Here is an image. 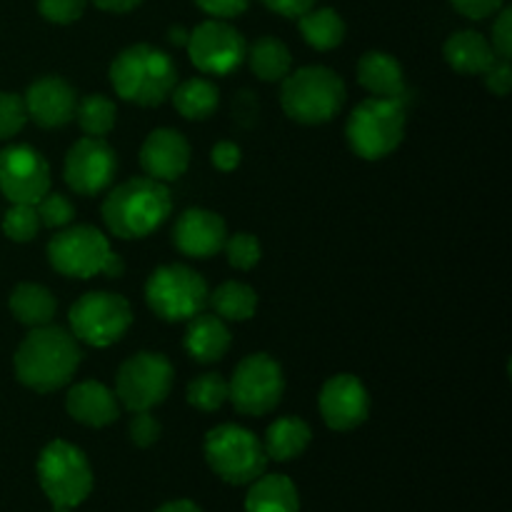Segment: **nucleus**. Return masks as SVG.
<instances>
[{
  "label": "nucleus",
  "mask_w": 512,
  "mask_h": 512,
  "mask_svg": "<svg viewBox=\"0 0 512 512\" xmlns=\"http://www.w3.org/2000/svg\"><path fill=\"white\" fill-rule=\"evenodd\" d=\"M88 0H38V10L45 20L58 25L75 23L85 13Z\"/></svg>",
  "instance_id": "e433bc0d"
},
{
  "label": "nucleus",
  "mask_w": 512,
  "mask_h": 512,
  "mask_svg": "<svg viewBox=\"0 0 512 512\" xmlns=\"http://www.w3.org/2000/svg\"><path fill=\"white\" fill-rule=\"evenodd\" d=\"M370 398L365 385L355 375L340 373L320 390V415L325 425L338 433L360 428L368 420Z\"/></svg>",
  "instance_id": "dca6fc26"
},
{
  "label": "nucleus",
  "mask_w": 512,
  "mask_h": 512,
  "mask_svg": "<svg viewBox=\"0 0 512 512\" xmlns=\"http://www.w3.org/2000/svg\"><path fill=\"white\" fill-rule=\"evenodd\" d=\"M205 460L220 480L230 485H250L268 468L263 443L250 430L225 423L205 435Z\"/></svg>",
  "instance_id": "6e6552de"
},
{
  "label": "nucleus",
  "mask_w": 512,
  "mask_h": 512,
  "mask_svg": "<svg viewBox=\"0 0 512 512\" xmlns=\"http://www.w3.org/2000/svg\"><path fill=\"white\" fill-rule=\"evenodd\" d=\"M155 512H203V510H200L195 503H190V500H173V503L160 505Z\"/></svg>",
  "instance_id": "49530a36"
},
{
  "label": "nucleus",
  "mask_w": 512,
  "mask_h": 512,
  "mask_svg": "<svg viewBox=\"0 0 512 512\" xmlns=\"http://www.w3.org/2000/svg\"><path fill=\"white\" fill-rule=\"evenodd\" d=\"M280 105L288 118L303 125L328 123L345 105V83L325 65H308L285 75Z\"/></svg>",
  "instance_id": "20e7f679"
},
{
  "label": "nucleus",
  "mask_w": 512,
  "mask_h": 512,
  "mask_svg": "<svg viewBox=\"0 0 512 512\" xmlns=\"http://www.w3.org/2000/svg\"><path fill=\"white\" fill-rule=\"evenodd\" d=\"M173 240L188 258L205 260L218 255L228 240V228L218 213L205 208H190L175 220Z\"/></svg>",
  "instance_id": "a211bd4d"
},
{
  "label": "nucleus",
  "mask_w": 512,
  "mask_h": 512,
  "mask_svg": "<svg viewBox=\"0 0 512 512\" xmlns=\"http://www.w3.org/2000/svg\"><path fill=\"white\" fill-rule=\"evenodd\" d=\"M173 365L163 353H138L125 360L115 378V398L130 413L153 410L173 388Z\"/></svg>",
  "instance_id": "f8f14e48"
},
{
  "label": "nucleus",
  "mask_w": 512,
  "mask_h": 512,
  "mask_svg": "<svg viewBox=\"0 0 512 512\" xmlns=\"http://www.w3.org/2000/svg\"><path fill=\"white\" fill-rule=\"evenodd\" d=\"M348 143L363 160H383L405 138V103L390 98H368L350 113Z\"/></svg>",
  "instance_id": "0eeeda50"
},
{
  "label": "nucleus",
  "mask_w": 512,
  "mask_h": 512,
  "mask_svg": "<svg viewBox=\"0 0 512 512\" xmlns=\"http://www.w3.org/2000/svg\"><path fill=\"white\" fill-rule=\"evenodd\" d=\"M245 58L250 60V68L265 83H278L285 75H290V65H293V55H290L288 45L283 40L265 35L253 43Z\"/></svg>",
  "instance_id": "bb28decb"
},
{
  "label": "nucleus",
  "mask_w": 512,
  "mask_h": 512,
  "mask_svg": "<svg viewBox=\"0 0 512 512\" xmlns=\"http://www.w3.org/2000/svg\"><path fill=\"white\" fill-rule=\"evenodd\" d=\"M273 13L283 15V18H300L303 13H308L315 5V0H263Z\"/></svg>",
  "instance_id": "c03bdc74"
},
{
  "label": "nucleus",
  "mask_w": 512,
  "mask_h": 512,
  "mask_svg": "<svg viewBox=\"0 0 512 512\" xmlns=\"http://www.w3.org/2000/svg\"><path fill=\"white\" fill-rule=\"evenodd\" d=\"M83 360L78 338L58 325H40L25 335L15 353V375L35 393H53L73 380Z\"/></svg>",
  "instance_id": "f257e3e1"
},
{
  "label": "nucleus",
  "mask_w": 512,
  "mask_h": 512,
  "mask_svg": "<svg viewBox=\"0 0 512 512\" xmlns=\"http://www.w3.org/2000/svg\"><path fill=\"white\" fill-rule=\"evenodd\" d=\"M75 118H78V125L83 128L85 135L103 138V135L113 130L118 110H115L113 100L100 93H93L80 100L78 108H75Z\"/></svg>",
  "instance_id": "7c9ffc66"
},
{
  "label": "nucleus",
  "mask_w": 512,
  "mask_h": 512,
  "mask_svg": "<svg viewBox=\"0 0 512 512\" xmlns=\"http://www.w3.org/2000/svg\"><path fill=\"white\" fill-rule=\"evenodd\" d=\"M140 165L148 178L160 180V183L178 180L190 165L188 140L173 128L153 130L140 148Z\"/></svg>",
  "instance_id": "6ab92c4d"
},
{
  "label": "nucleus",
  "mask_w": 512,
  "mask_h": 512,
  "mask_svg": "<svg viewBox=\"0 0 512 512\" xmlns=\"http://www.w3.org/2000/svg\"><path fill=\"white\" fill-rule=\"evenodd\" d=\"M450 3H453V8L458 10L460 15H465V18L483 20L488 18V15L498 13V10L503 8L505 0H450Z\"/></svg>",
  "instance_id": "a19ab883"
},
{
  "label": "nucleus",
  "mask_w": 512,
  "mask_h": 512,
  "mask_svg": "<svg viewBox=\"0 0 512 512\" xmlns=\"http://www.w3.org/2000/svg\"><path fill=\"white\" fill-rule=\"evenodd\" d=\"M25 110L40 128H63L75 118L78 95L68 80L58 75H43L25 90Z\"/></svg>",
  "instance_id": "f3484780"
},
{
  "label": "nucleus",
  "mask_w": 512,
  "mask_h": 512,
  "mask_svg": "<svg viewBox=\"0 0 512 512\" xmlns=\"http://www.w3.org/2000/svg\"><path fill=\"white\" fill-rule=\"evenodd\" d=\"M228 400V380L218 373H203L188 385V403L200 413H215Z\"/></svg>",
  "instance_id": "2f4dec72"
},
{
  "label": "nucleus",
  "mask_w": 512,
  "mask_h": 512,
  "mask_svg": "<svg viewBox=\"0 0 512 512\" xmlns=\"http://www.w3.org/2000/svg\"><path fill=\"white\" fill-rule=\"evenodd\" d=\"M38 483L53 512H73L93 493V468L78 445L53 440L38 458Z\"/></svg>",
  "instance_id": "423d86ee"
},
{
  "label": "nucleus",
  "mask_w": 512,
  "mask_h": 512,
  "mask_svg": "<svg viewBox=\"0 0 512 512\" xmlns=\"http://www.w3.org/2000/svg\"><path fill=\"white\" fill-rule=\"evenodd\" d=\"M173 210L168 185L153 178H133L115 185L103 203V223L115 238H145L168 220Z\"/></svg>",
  "instance_id": "f03ea898"
},
{
  "label": "nucleus",
  "mask_w": 512,
  "mask_h": 512,
  "mask_svg": "<svg viewBox=\"0 0 512 512\" xmlns=\"http://www.w3.org/2000/svg\"><path fill=\"white\" fill-rule=\"evenodd\" d=\"M220 93L208 78H190L173 88V105L183 118L205 120L218 110Z\"/></svg>",
  "instance_id": "cd10ccee"
},
{
  "label": "nucleus",
  "mask_w": 512,
  "mask_h": 512,
  "mask_svg": "<svg viewBox=\"0 0 512 512\" xmlns=\"http://www.w3.org/2000/svg\"><path fill=\"white\" fill-rule=\"evenodd\" d=\"M313 440V430L305 420L295 418V415H285V418L273 420L263 440V448L268 460L275 463H288L295 460L298 455L305 453V448Z\"/></svg>",
  "instance_id": "393cba45"
},
{
  "label": "nucleus",
  "mask_w": 512,
  "mask_h": 512,
  "mask_svg": "<svg viewBox=\"0 0 512 512\" xmlns=\"http://www.w3.org/2000/svg\"><path fill=\"white\" fill-rule=\"evenodd\" d=\"M483 78H485V85H488V88L493 90L495 95L505 98V95H508L510 88H512V65H510V60L498 58L493 65H490L488 70H485Z\"/></svg>",
  "instance_id": "ea45409f"
},
{
  "label": "nucleus",
  "mask_w": 512,
  "mask_h": 512,
  "mask_svg": "<svg viewBox=\"0 0 512 512\" xmlns=\"http://www.w3.org/2000/svg\"><path fill=\"white\" fill-rule=\"evenodd\" d=\"M58 303H55L53 293L38 283H20L15 285L10 293V313L15 320L28 328H40L53 320Z\"/></svg>",
  "instance_id": "a878e982"
},
{
  "label": "nucleus",
  "mask_w": 512,
  "mask_h": 512,
  "mask_svg": "<svg viewBox=\"0 0 512 512\" xmlns=\"http://www.w3.org/2000/svg\"><path fill=\"white\" fill-rule=\"evenodd\" d=\"M188 55L200 73L228 75L248 55L245 38L223 20H205L188 35Z\"/></svg>",
  "instance_id": "ddd939ff"
},
{
  "label": "nucleus",
  "mask_w": 512,
  "mask_h": 512,
  "mask_svg": "<svg viewBox=\"0 0 512 512\" xmlns=\"http://www.w3.org/2000/svg\"><path fill=\"white\" fill-rule=\"evenodd\" d=\"M130 440H133L138 448H150V445H155L160 440V433H163V428H160L158 420L150 415V410H143V413H135V418L130 420Z\"/></svg>",
  "instance_id": "4c0bfd02"
},
{
  "label": "nucleus",
  "mask_w": 512,
  "mask_h": 512,
  "mask_svg": "<svg viewBox=\"0 0 512 512\" xmlns=\"http://www.w3.org/2000/svg\"><path fill=\"white\" fill-rule=\"evenodd\" d=\"M28 123L25 100L18 93H0V140H8Z\"/></svg>",
  "instance_id": "c9c22d12"
},
{
  "label": "nucleus",
  "mask_w": 512,
  "mask_h": 512,
  "mask_svg": "<svg viewBox=\"0 0 512 512\" xmlns=\"http://www.w3.org/2000/svg\"><path fill=\"white\" fill-rule=\"evenodd\" d=\"M443 55L450 68L458 70L460 75H483L498 60L490 40L475 30H460L450 35L445 40Z\"/></svg>",
  "instance_id": "5701e85b"
},
{
  "label": "nucleus",
  "mask_w": 512,
  "mask_h": 512,
  "mask_svg": "<svg viewBox=\"0 0 512 512\" xmlns=\"http://www.w3.org/2000/svg\"><path fill=\"white\" fill-rule=\"evenodd\" d=\"M110 83L115 93L135 105H160L178 83V70L165 50L148 43L125 48L110 65Z\"/></svg>",
  "instance_id": "7ed1b4c3"
},
{
  "label": "nucleus",
  "mask_w": 512,
  "mask_h": 512,
  "mask_svg": "<svg viewBox=\"0 0 512 512\" xmlns=\"http://www.w3.org/2000/svg\"><path fill=\"white\" fill-rule=\"evenodd\" d=\"M35 210H38L40 225H45V228H65V225L73 223L75 215L73 203L60 193H45L35 203Z\"/></svg>",
  "instance_id": "72a5a7b5"
},
{
  "label": "nucleus",
  "mask_w": 512,
  "mask_h": 512,
  "mask_svg": "<svg viewBox=\"0 0 512 512\" xmlns=\"http://www.w3.org/2000/svg\"><path fill=\"white\" fill-rule=\"evenodd\" d=\"M65 410L70 418L88 428H105V425L115 423L120 415L115 393L98 380H83V383L73 385L65 395Z\"/></svg>",
  "instance_id": "aec40b11"
},
{
  "label": "nucleus",
  "mask_w": 512,
  "mask_h": 512,
  "mask_svg": "<svg viewBox=\"0 0 512 512\" xmlns=\"http://www.w3.org/2000/svg\"><path fill=\"white\" fill-rule=\"evenodd\" d=\"M140 3L143 0H93V5H98L100 10H108V13H130Z\"/></svg>",
  "instance_id": "a18cd8bd"
},
{
  "label": "nucleus",
  "mask_w": 512,
  "mask_h": 512,
  "mask_svg": "<svg viewBox=\"0 0 512 512\" xmlns=\"http://www.w3.org/2000/svg\"><path fill=\"white\" fill-rule=\"evenodd\" d=\"M208 303L213 305L215 315L223 320H250L258 310V293H255L250 285L245 283H223L220 288L213 290V295H208Z\"/></svg>",
  "instance_id": "c756f323"
},
{
  "label": "nucleus",
  "mask_w": 512,
  "mask_h": 512,
  "mask_svg": "<svg viewBox=\"0 0 512 512\" xmlns=\"http://www.w3.org/2000/svg\"><path fill=\"white\" fill-rule=\"evenodd\" d=\"M48 260L60 275L88 280L93 275L120 278L123 258L113 253L108 238L93 225H73L60 230L48 243Z\"/></svg>",
  "instance_id": "39448f33"
},
{
  "label": "nucleus",
  "mask_w": 512,
  "mask_h": 512,
  "mask_svg": "<svg viewBox=\"0 0 512 512\" xmlns=\"http://www.w3.org/2000/svg\"><path fill=\"white\" fill-rule=\"evenodd\" d=\"M118 170L115 150L103 138L85 135L65 155V183L78 195H98L113 183Z\"/></svg>",
  "instance_id": "2eb2a0df"
},
{
  "label": "nucleus",
  "mask_w": 512,
  "mask_h": 512,
  "mask_svg": "<svg viewBox=\"0 0 512 512\" xmlns=\"http://www.w3.org/2000/svg\"><path fill=\"white\" fill-rule=\"evenodd\" d=\"M73 335L93 348H108L128 333L133 323L130 303L118 293H85L73 303L68 313Z\"/></svg>",
  "instance_id": "9d476101"
},
{
  "label": "nucleus",
  "mask_w": 512,
  "mask_h": 512,
  "mask_svg": "<svg viewBox=\"0 0 512 512\" xmlns=\"http://www.w3.org/2000/svg\"><path fill=\"white\" fill-rule=\"evenodd\" d=\"M283 390L285 378L278 360L268 353H255L240 360L235 368L233 380L228 383V400H233L240 415L260 418L278 408Z\"/></svg>",
  "instance_id": "9b49d317"
},
{
  "label": "nucleus",
  "mask_w": 512,
  "mask_h": 512,
  "mask_svg": "<svg viewBox=\"0 0 512 512\" xmlns=\"http://www.w3.org/2000/svg\"><path fill=\"white\" fill-rule=\"evenodd\" d=\"M210 158H213L215 168L223 170V173H230V170H235L240 165V148L235 143H230V140H220L213 148V153H210Z\"/></svg>",
  "instance_id": "37998d69"
},
{
  "label": "nucleus",
  "mask_w": 512,
  "mask_h": 512,
  "mask_svg": "<svg viewBox=\"0 0 512 512\" xmlns=\"http://www.w3.org/2000/svg\"><path fill=\"white\" fill-rule=\"evenodd\" d=\"M208 295L203 275L180 263L160 265L145 283V300L150 310L168 323H180L203 313Z\"/></svg>",
  "instance_id": "1a4fd4ad"
},
{
  "label": "nucleus",
  "mask_w": 512,
  "mask_h": 512,
  "mask_svg": "<svg viewBox=\"0 0 512 512\" xmlns=\"http://www.w3.org/2000/svg\"><path fill=\"white\" fill-rule=\"evenodd\" d=\"M0 193L10 203H38L50 193L48 160L30 145H8L0 150Z\"/></svg>",
  "instance_id": "4468645a"
},
{
  "label": "nucleus",
  "mask_w": 512,
  "mask_h": 512,
  "mask_svg": "<svg viewBox=\"0 0 512 512\" xmlns=\"http://www.w3.org/2000/svg\"><path fill=\"white\" fill-rule=\"evenodd\" d=\"M223 250H225V255H228V263L238 270L255 268L260 260V255H263L258 238L250 233H235L233 238L225 240Z\"/></svg>",
  "instance_id": "f704fd0d"
},
{
  "label": "nucleus",
  "mask_w": 512,
  "mask_h": 512,
  "mask_svg": "<svg viewBox=\"0 0 512 512\" xmlns=\"http://www.w3.org/2000/svg\"><path fill=\"white\" fill-rule=\"evenodd\" d=\"M300 33L305 43L313 45L315 50H333L343 43L345 23L333 8H310L298 18Z\"/></svg>",
  "instance_id": "c85d7f7f"
},
{
  "label": "nucleus",
  "mask_w": 512,
  "mask_h": 512,
  "mask_svg": "<svg viewBox=\"0 0 512 512\" xmlns=\"http://www.w3.org/2000/svg\"><path fill=\"white\" fill-rule=\"evenodd\" d=\"M200 5V10H205L213 18L225 20V18H235V15L245 13L250 0H195Z\"/></svg>",
  "instance_id": "79ce46f5"
},
{
  "label": "nucleus",
  "mask_w": 512,
  "mask_h": 512,
  "mask_svg": "<svg viewBox=\"0 0 512 512\" xmlns=\"http://www.w3.org/2000/svg\"><path fill=\"white\" fill-rule=\"evenodd\" d=\"M40 230V218H38V210L35 205L28 203H13L8 208L3 218V233L8 235L10 240L15 243H28L38 235Z\"/></svg>",
  "instance_id": "473e14b6"
},
{
  "label": "nucleus",
  "mask_w": 512,
  "mask_h": 512,
  "mask_svg": "<svg viewBox=\"0 0 512 512\" xmlns=\"http://www.w3.org/2000/svg\"><path fill=\"white\" fill-rule=\"evenodd\" d=\"M230 348V330L223 318L213 313H198L188 320L185 330V350L200 365L218 363Z\"/></svg>",
  "instance_id": "412c9836"
},
{
  "label": "nucleus",
  "mask_w": 512,
  "mask_h": 512,
  "mask_svg": "<svg viewBox=\"0 0 512 512\" xmlns=\"http://www.w3.org/2000/svg\"><path fill=\"white\" fill-rule=\"evenodd\" d=\"M188 30L185 28H180V25H175V28H170V33H168V38H170V43H175V45H185L188 43Z\"/></svg>",
  "instance_id": "de8ad7c7"
},
{
  "label": "nucleus",
  "mask_w": 512,
  "mask_h": 512,
  "mask_svg": "<svg viewBox=\"0 0 512 512\" xmlns=\"http://www.w3.org/2000/svg\"><path fill=\"white\" fill-rule=\"evenodd\" d=\"M245 512H300L298 488L288 475H260L250 483Z\"/></svg>",
  "instance_id": "b1692460"
},
{
  "label": "nucleus",
  "mask_w": 512,
  "mask_h": 512,
  "mask_svg": "<svg viewBox=\"0 0 512 512\" xmlns=\"http://www.w3.org/2000/svg\"><path fill=\"white\" fill-rule=\"evenodd\" d=\"M358 80L375 98L403 100V103L408 98L403 68H400V63L393 55L383 53V50H370V53H365L360 58Z\"/></svg>",
  "instance_id": "4be33fe9"
},
{
  "label": "nucleus",
  "mask_w": 512,
  "mask_h": 512,
  "mask_svg": "<svg viewBox=\"0 0 512 512\" xmlns=\"http://www.w3.org/2000/svg\"><path fill=\"white\" fill-rule=\"evenodd\" d=\"M493 50L498 58L510 60L512 58V10L500 8L498 20L493 25Z\"/></svg>",
  "instance_id": "58836bf2"
}]
</instances>
